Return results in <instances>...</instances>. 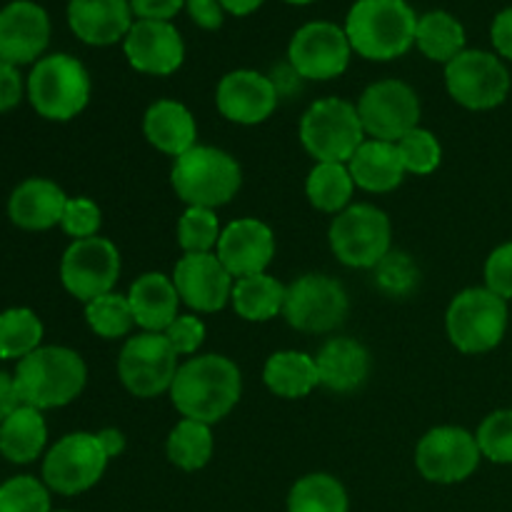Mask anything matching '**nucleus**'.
I'll return each mask as SVG.
<instances>
[{
    "label": "nucleus",
    "mask_w": 512,
    "mask_h": 512,
    "mask_svg": "<svg viewBox=\"0 0 512 512\" xmlns=\"http://www.w3.org/2000/svg\"><path fill=\"white\" fill-rule=\"evenodd\" d=\"M185 8H188L193 23H198L205 30H218L223 25L225 8L220 5V0H185Z\"/></svg>",
    "instance_id": "obj_46"
},
{
    "label": "nucleus",
    "mask_w": 512,
    "mask_h": 512,
    "mask_svg": "<svg viewBox=\"0 0 512 512\" xmlns=\"http://www.w3.org/2000/svg\"><path fill=\"white\" fill-rule=\"evenodd\" d=\"M475 440H478L480 453L488 460L500 465L512 463V410H498L488 415Z\"/></svg>",
    "instance_id": "obj_40"
},
{
    "label": "nucleus",
    "mask_w": 512,
    "mask_h": 512,
    "mask_svg": "<svg viewBox=\"0 0 512 512\" xmlns=\"http://www.w3.org/2000/svg\"><path fill=\"white\" fill-rule=\"evenodd\" d=\"M130 8L140 20H165L170 23L173 15L185 8V0H130Z\"/></svg>",
    "instance_id": "obj_45"
},
{
    "label": "nucleus",
    "mask_w": 512,
    "mask_h": 512,
    "mask_svg": "<svg viewBox=\"0 0 512 512\" xmlns=\"http://www.w3.org/2000/svg\"><path fill=\"white\" fill-rule=\"evenodd\" d=\"M23 98V80L15 65L0 60V113L15 108Z\"/></svg>",
    "instance_id": "obj_47"
},
{
    "label": "nucleus",
    "mask_w": 512,
    "mask_h": 512,
    "mask_svg": "<svg viewBox=\"0 0 512 512\" xmlns=\"http://www.w3.org/2000/svg\"><path fill=\"white\" fill-rule=\"evenodd\" d=\"M395 148H398L400 160H403L405 173L430 175L440 165V158H443V148H440L438 138L423 128H413L410 133H405L395 143Z\"/></svg>",
    "instance_id": "obj_37"
},
{
    "label": "nucleus",
    "mask_w": 512,
    "mask_h": 512,
    "mask_svg": "<svg viewBox=\"0 0 512 512\" xmlns=\"http://www.w3.org/2000/svg\"><path fill=\"white\" fill-rule=\"evenodd\" d=\"M113 458L103 435L73 433L53 445L43 463V478L50 490L60 495H78L103 478Z\"/></svg>",
    "instance_id": "obj_8"
},
{
    "label": "nucleus",
    "mask_w": 512,
    "mask_h": 512,
    "mask_svg": "<svg viewBox=\"0 0 512 512\" xmlns=\"http://www.w3.org/2000/svg\"><path fill=\"white\" fill-rule=\"evenodd\" d=\"M213 455V433L210 425L198 420H180L168 438L170 463L183 470H200Z\"/></svg>",
    "instance_id": "obj_34"
},
{
    "label": "nucleus",
    "mask_w": 512,
    "mask_h": 512,
    "mask_svg": "<svg viewBox=\"0 0 512 512\" xmlns=\"http://www.w3.org/2000/svg\"><path fill=\"white\" fill-rule=\"evenodd\" d=\"M263 3L265 0H220V5L233 15H250L255 13Z\"/></svg>",
    "instance_id": "obj_50"
},
{
    "label": "nucleus",
    "mask_w": 512,
    "mask_h": 512,
    "mask_svg": "<svg viewBox=\"0 0 512 512\" xmlns=\"http://www.w3.org/2000/svg\"><path fill=\"white\" fill-rule=\"evenodd\" d=\"M15 388L20 403L35 410L60 408L83 390L88 370L83 358L70 348H38L25 355L15 370Z\"/></svg>",
    "instance_id": "obj_3"
},
{
    "label": "nucleus",
    "mask_w": 512,
    "mask_h": 512,
    "mask_svg": "<svg viewBox=\"0 0 512 512\" xmlns=\"http://www.w3.org/2000/svg\"><path fill=\"white\" fill-rule=\"evenodd\" d=\"M355 180L343 163H318L308 175V198L323 213H338L353 198Z\"/></svg>",
    "instance_id": "obj_32"
},
{
    "label": "nucleus",
    "mask_w": 512,
    "mask_h": 512,
    "mask_svg": "<svg viewBox=\"0 0 512 512\" xmlns=\"http://www.w3.org/2000/svg\"><path fill=\"white\" fill-rule=\"evenodd\" d=\"M68 23L88 45H113L133 28L130 0H70Z\"/></svg>",
    "instance_id": "obj_22"
},
{
    "label": "nucleus",
    "mask_w": 512,
    "mask_h": 512,
    "mask_svg": "<svg viewBox=\"0 0 512 512\" xmlns=\"http://www.w3.org/2000/svg\"><path fill=\"white\" fill-rule=\"evenodd\" d=\"M28 95L43 118L70 120L88 105L90 75L73 55H48L30 73Z\"/></svg>",
    "instance_id": "obj_7"
},
{
    "label": "nucleus",
    "mask_w": 512,
    "mask_h": 512,
    "mask_svg": "<svg viewBox=\"0 0 512 512\" xmlns=\"http://www.w3.org/2000/svg\"><path fill=\"white\" fill-rule=\"evenodd\" d=\"M315 365H318L320 385L335 393H353L368 380L370 353L358 340L333 338L320 348Z\"/></svg>",
    "instance_id": "obj_24"
},
{
    "label": "nucleus",
    "mask_w": 512,
    "mask_h": 512,
    "mask_svg": "<svg viewBox=\"0 0 512 512\" xmlns=\"http://www.w3.org/2000/svg\"><path fill=\"white\" fill-rule=\"evenodd\" d=\"M485 283H488V290H493L503 300L512 298V243L500 245L490 253L485 263Z\"/></svg>",
    "instance_id": "obj_44"
},
{
    "label": "nucleus",
    "mask_w": 512,
    "mask_h": 512,
    "mask_svg": "<svg viewBox=\"0 0 512 512\" xmlns=\"http://www.w3.org/2000/svg\"><path fill=\"white\" fill-rule=\"evenodd\" d=\"M43 323L28 308H13L0 313V358H20L40 348Z\"/></svg>",
    "instance_id": "obj_35"
},
{
    "label": "nucleus",
    "mask_w": 512,
    "mask_h": 512,
    "mask_svg": "<svg viewBox=\"0 0 512 512\" xmlns=\"http://www.w3.org/2000/svg\"><path fill=\"white\" fill-rule=\"evenodd\" d=\"M275 255L273 230L253 218H243L230 223L220 233L218 258L228 268L233 278L265 273Z\"/></svg>",
    "instance_id": "obj_21"
},
{
    "label": "nucleus",
    "mask_w": 512,
    "mask_h": 512,
    "mask_svg": "<svg viewBox=\"0 0 512 512\" xmlns=\"http://www.w3.org/2000/svg\"><path fill=\"white\" fill-rule=\"evenodd\" d=\"M0 512H50V495L43 483L28 475L0 485Z\"/></svg>",
    "instance_id": "obj_39"
},
{
    "label": "nucleus",
    "mask_w": 512,
    "mask_h": 512,
    "mask_svg": "<svg viewBox=\"0 0 512 512\" xmlns=\"http://www.w3.org/2000/svg\"><path fill=\"white\" fill-rule=\"evenodd\" d=\"M450 343L470 355L498 348L508 328V305L488 288H468L455 295L445 315Z\"/></svg>",
    "instance_id": "obj_6"
},
{
    "label": "nucleus",
    "mask_w": 512,
    "mask_h": 512,
    "mask_svg": "<svg viewBox=\"0 0 512 512\" xmlns=\"http://www.w3.org/2000/svg\"><path fill=\"white\" fill-rule=\"evenodd\" d=\"M278 88L268 75L255 70H233L218 85V110L240 125H258L273 115L278 105Z\"/></svg>",
    "instance_id": "obj_20"
},
{
    "label": "nucleus",
    "mask_w": 512,
    "mask_h": 512,
    "mask_svg": "<svg viewBox=\"0 0 512 512\" xmlns=\"http://www.w3.org/2000/svg\"><path fill=\"white\" fill-rule=\"evenodd\" d=\"M60 278L65 290L83 303L113 293L120 278V253L110 240L85 238L75 240L63 255Z\"/></svg>",
    "instance_id": "obj_13"
},
{
    "label": "nucleus",
    "mask_w": 512,
    "mask_h": 512,
    "mask_svg": "<svg viewBox=\"0 0 512 512\" xmlns=\"http://www.w3.org/2000/svg\"><path fill=\"white\" fill-rule=\"evenodd\" d=\"M173 188L188 208H220L240 188V168L225 150L195 145L175 158Z\"/></svg>",
    "instance_id": "obj_4"
},
{
    "label": "nucleus",
    "mask_w": 512,
    "mask_h": 512,
    "mask_svg": "<svg viewBox=\"0 0 512 512\" xmlns=\"http://www.w3.org/2000/svg\"><path fill=\"white\" fill-rule=\"evenodd\" d=\"M230 300H233V308L240 318L265 323V320L283 313L285 285H280L278 280L265 273L248 275V278H238Z\"/></svg>",
    "instance_id": "obj_31"
},
{
    "label": "nucleus",
    "mask_w": 512,
    "mask_h": 512,
    "mask_svg": "<svg viewBox=\"0 0 512 512\" xmlns=\"http://www.w3.org/2000/svg\"><path fill=\"white\" fill-rule=\"evenodd\" d=\"M348 170L355 185L370 190V193H390L405 178L398 148L395 143H385V140H365L348 160Z\"/></svg>",
    "instance_id": "obj_27"
},
{
    "label": "nucleus",
    "mask_w": 512,
    "mask_h": 512,
    "mask_svg": "<svg viewBox=\"0 0 512 512\" xmlns=\"http://www.w3.org/2000/svg\"><path fill=\"white\" fill-rule=\"evenodd\" d=\"M173 283L180 300L200 313H215L233 295V275L213 253H185L175 265Z\"/></svg>",
    "instance_id": "obj_17"
},
{
    "label": "nucleus",
    "mask_w": 512,
    "mask_h": 512,
    "mask_svg": "<svg viewBox=\"0 0 512 512\" xmlns=\"http://www.w3.org/2000/svg\"><path fill=\"white\" fill-rule=\"evenodd\" d=\"M48 428L40 410L20 405L0 423V453L10 463H33L45 448Z\"/></svg>",
    "instance_id": "obj_28"
},
{
    "label": "nucleus",
    "mask_w": 512,
    "mask_h": 512,
    "mask_svg": "<svg viewBox=\"0 0 512 512\" xmlns=\"http://www.w3.org/2000/svg\"><path fill=\"white\" fill-rule=\"evenodd\" d=\"M118 375L133 395L155 398L173 388L178 353L163 333H143L125 343L118 358Z\"/></svg>",
    "instance_id": "obj_12"
},
{
    "label": "nucleus",
    "mask_w": 512,
    "mask_h": 512,
    "mask_svg": "<svg viewBox=\"0 0 512 512\" xmlns=\"http://www.w3.org/2000/svg\"><path fill=\"white\" fill-rule=\"evenodd\" d=\"M58 512H70V510H58Z\"/></svg>",
    "instance_id": "obj_52"
},
{
    "label": "nucleus",
    "mask_w": 512,
    "mask_h": 512,
    "mask_svg": "<svg viewBox=\"0 0 512 512\" xmlns=\"http://www.w3.org/2000/svg\"><path fill=\"white\" fill-rule=\"evenodd\" d=\"M133 318L148 333H165L178 318V288L163 273H145L133 283L128 293Z\"/></svg>",
    "instance_id": "obj_25"
},
{
    "label": "nucleus",
    "mask_w": 512,
    "mask_h": 512,
    "mask_svg": "<svg viewBox=\"0 0 512 512\" xmlns=\"http://www.w3.org/2000/svg\"><path fill=\"white\" fill-rule=\"evenodd\" d=\"M143 130L150 145H155L160 153L175 155V158L195 148V138H198L193 113L178 100H158L150 105L143 120Z\"/></svg>",
    "instance_id": "obj_26"
},
{
    "label": "nucleus",
    "mask_w": 512,
    "mask_h": 512,
    "mask_svg": "<svg viewBox=\"0 0 512 512\" xmlns=\"http://www.w3.org/2000/svg\"><path fill=\"white\" fill-rule=\"evenodd\" d=\"M220 233L218 215L210 208H188L178 223V243L185 253H210Z\"/></svg>",
    "instance_id": "obj_38"
},
{
    "label": "nucleus",
    "mask_w": 512,
    "mask_h": 512,
    "mask_svg": "<svg viewBox=\"0 0 512 512\" xmlns=\"http://www.w3.org/2000/svg\"><path fill=\"white\" fill-rule=\"evenodd\" d=\"M375 270H378L380 288L390 295H398V298L413 293V288L418 285L420 278L418 265H415L413 260H410V255L405 253H388L378 265H375Z\"/></svg>",
    "instance_id": "obj_41"
},
{
    "label": "nucleus",
    "mask_w": 512,
    "mask_h": 512,
    "mask_svg": "<svg viewBox=\"0 0 512 512\" xmlns=\"http://www.w3.org/2000/svg\"><path fill=\"white\" fill-rule=\"evenodd\" d=\"M85 318H88V325L93 328V333L108 340L123 338L135 325L128 295L115 293L100 295V298L85 303Z\"/></svg>",
    "instance_id": "obj_36"
},
{
    "label": "nucleus",
    "mask_w": 512,
    "mask_h": 512,
    "mask_svg": "<svg viewBox=\"0 0 512 512\" xmlns=\"http://www.w3.org/2000/svg\"><path fill=\"white\" fill-rule=\"evenodd\" d=\"M50 40L48 13L38 3L15 0L0 10V60L10 65L33 63Z\"/></svg>",
    "instance_id": "obj_19"
},
{
    "label": "nucleus",
    "mask_w": 512,
    "mask_h": 512,
    "mask_svg": "<svg viewBox=\"0 0 512 512\" xmlns=\"http://www.w3.org/2000/svg\"><path fill=\"white\" fill-rule=\"evenodd\" d=\"M240 390L243 380L233 360L223 355H203L180 365L170 398L183 418L213 425L238 405Z\"/></svg>",
    "instance_id": "obj_1"
},
{
    "label": "nucleus",
    "mask_w": 512,
    "mask_h": 512,
    "mask_svg": "<svg viewBox=\"0 0 512 512\" xmlns=\"http://www.w3.org/2000/svg\"><path fill=\"white\" fill-rule=\"evenodd\" d=\"M448 93L470 110L498 108L510 93V73L498 55L485 50H463L445 65Z\"/></svg>",
    "instance_id": "obj_11"
},
{
    "label": "nucleus",
    "mask_w": 512,
    "mask_h": 512,
    "mask_svg": "<svg viewBox=\"0 0 512 512\" xmlns=\"http://www.w3.org/2000/svg\"><path fill=\"white\" fill-rule=\"evenodd\" d=\"M20 405L23 403H20L18 388H15V378H10L8 373L0 370V423H3L10 413H15Z\"/></svg>",
    "instance_id": "obj_49"
},
{
    "label": "nucleus",
    "mask_w": 512,
    "mask_h": 512,
    "mask_svg": "<svg viewBox=\"0 0 512 512\" xmlns=\"http://www.w3.org/2000/svg\"><path fill=\"white\" fill-rule=\"evenodd\" d=\"M285 3H293V5H308V3H313V0H285Z\"/></svg>",
    "instance_id": "obj_51"
},
{
    "label": "nucleus",
    "mask_w": 512,
    "mask_h": 512,
    "mask_svg": "<svg viewBox=\"0 0 512 512\" xmlns=\"http://www.w3.org/2000/svg\"><path fill=\"white\" fill-rule=\"evenodd\" d=\"M415 43L425 58L448 65L465 50V28L458 18L445 10H430L423 18H418Z\"/></svg>",
    "instance_id": "obj_30"
},
{
    "label": "nucleus",
    "mask_w": 512,
    "mask_h": 512,
    "mask_svg": "<svg viewBox=\"0 0 512 512\" xmlns=\"http://www.w3.org/2000/svg\"><path fill=\"white\" fill-rule=\"evenodd\" d=\"M360 123L373 140L398 143L405 133L418 128L420 100L403 80H380L363 93L358 103Z\"/></svg>",
    "instance_id": "obj_14"
},
{
    "label": "nucleus",
    "mask_w": 512,
    "mask_h": 512,
    "mask_svg": "<svg viewBox=\"0 0 512 512\" xmlns=\"http://www.w3.org/2000/svg\"><path fill=\"white\" fill-rule=\"evenodd\" d=\"M288 512H348V495L333 475H305L290 490Z\"/></svg>",
    "instance_id": "obj_33"
},
{
    "label": "nucleus",
    "mask_w": 512,
    "mask_h": 512,
    "mask_svg": "<svg viewBox=\"0 0 512 512\" xmlns=\"http://www.w3.org/2000/svg\"><path fill=\"white\" fill-rule=\"evenodd\" d=\"M350 53H353V45H350L345 28L328 23V20H315V23L303 25L293 35L288 60L290 68L300 78L330 80L345 73Z\"/></svg>",
    "instance_id": "obj_15"
},
{
    "label": "nucleus",
    "mask_w": 512,
    "mask_h": 512,
    "mask_svg": "<svg viewBox=\"0 0 512 512\" xmlns=\"http://www.w3.org/2000/svg\"><path fill=\"white\" fill-rule=\"evenodd\" d=\"M165 338L173 345V350L178 355H190L203 345L205 338V325L203 320H198L195 315H178L173 323L165 330Z\"/></svg>",
    "instance_id": "obj_43"
},
{
    "label": "nucleus",
    "mask_w": 512,
    "mask_h": 512,
    "mask_svg": "<svg viewBox=\"0 0 512 512\" xmlns=\"http://www.w3.org/2000/svg\"><path fill=\"white\" fill-rule=\"evenodd\" d=\"M125 58L148 75H170L183 65L185 45L178 28L165 20H138L123 40Z\"/></svg>",
    "instance_id": "obj_18"
},
{
    "label": "nucleus",
    "mask_w": 512,
    "mask_h": 512,
    "mask_svg": "<svg viewBox=\"0 0 512 512\" xmlns=\"http://www.w3.org/2000/svg\"><path fill=\"white\" fill-rule=\"evenodd\" d=\"M418 15L405 0H358L345 20V33L358 55L393 60L415 45Z\"/></svg>",
    "instance_id": "obj_2"
},
{
    "label": "nucleus",
    "mask_w": 512,
    "mask_h": 512,
    "mask_svg": "<svg viewBox=\"0 0 512 512\" xmlns=\"http://www.w3.org/2000/svg\"><path fill=\"white\" fill-rule=\"evenodd\" d=\"M68 198L55 183L45 178H30L13 190L8 203L10 220L25 230H48L63 220Z\"/></svg>",
    "instance_id": "obj_23"
},
{
    "label": "nucleus",
    "mask_w": 512,
    "mask_h": 512,
    "mask_svg": "<svg viewBox=\"0 0 512 512\" xmlns=\"http://www.w3.org/2000/svg\"><path fill=\"white\" fill-rule=\"evenodd\" d=\"M283 315L300 333H330L348 315V293L328 275H303L285 288Z\"/></svg>",
    "instance_id": "obj_10"
},
{
    "label": "nucleus",
    "mask_w": 512,
    "mask_h": 512,
    "mask_svg": "<svg viewBox=\"0 0 512 512\" xmlns=\"http://www.w3.org/2000/svg\"><path fill=\"white\" fill-rule=\"evenodd\" d=\"M490 38L493 45L498 48V53L503 58L512 60V8L500 10L493 20V28H490Z\"/></svg>",
    "instance_id": "obj_48"
},
{
    "label": "nucleus",
    "mask_w": 512,
    "mask_h": 512,
    "mask_svg": "<svg viewBox=\"0 0 512 512\" xmlns=\"http://www.w3.org/2000/svg\"><path fill=\"white\" fill-rule=\"evenodd\" d=\"M265 385L280 398H305L320 385L318 365L310 355L298 350H283V353L270 355L263 370Z\"/></svg>",
    "instance_id": "obj_29"
},
{
    "label": "nucleus",
    "mask_w": 512,
    "mask_h": 512,
    "mask_svg": "<svg viewBox=\"0 0 512 512\" xmlns=\"http://www.w3.org/2000/svg\"><path fill=\"white\" fill-rule=\"evenodd\" d=\"M480 448L475 435L463 428H433L415 450V465L430 483L450 485L470 478L478 470Z\"/></svg>",
    "instance_id": "obj_16"
},
{
    "label": "nucleus",
    "mask_w": 512,
    "mask_h": 512,
    "mask_svg": "<svg viewBox=\"0 0 512 512\" xmlns=\"http://www.w3.org/2000/svg\"><path fill=\"white\" fill-rule=\"evenodd\" d=\"M330 248L350 268H375L390 253V220L375 205H353L330 225Z\"/></svg>",
    "instance_id": "obj_9"
},
{
    "label": "nucleus",
    "mask_w": 512,
    "mask_h": 512,
    "mask_svg": "<svg viewBox=\"0 0 512 512\" xmlns=\"http://www.w3.org/2000/svg\"><path fill=\"white\" fill-rule=\"evenodd\" d=\"M60 225H63L65 233L73 235L75 240L95 238L100 228V208L88 198L68 200Z\"/></svg>",
    "instance_id": "obj_42"
},
{
    "label": "nucleus",
    "mask_w": 512,
    "mask_h": 512,
    "mask_svg": "<svg viewBox=\"0 0 512 512\" xmlns=\"http://www.w3.org/2000/svg\"><path fill=\"white\" fill-rule=\"evenodd\" d=\"M363 135L358 108L340 98L318 100L300 120V140L318 163H348L365 143Z\"/></svg>",
    "instance_id": "obj_5"
}]
</instances>
